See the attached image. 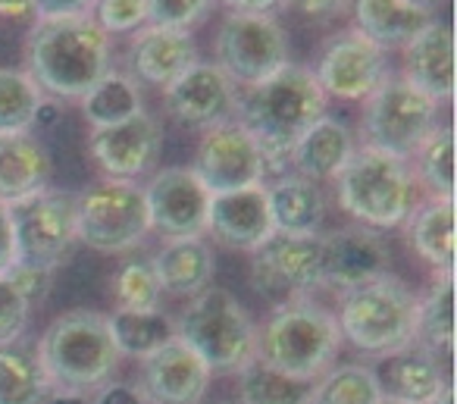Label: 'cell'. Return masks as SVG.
I'll use <instances>...</instances> for the list:
<instances>
[{"instance_id": "1", "label": "cell", "mask_w": 457, "mask_h": 404, "mask_svg": "<svg viewBox=\"0 0 457 404\" xmlns=\"http://www.w3.org/2000/svg\"><path fill=\"white\" fill-rule=\"evenodd\" d=\"M326 101L329 97L317 85L313 70L298 63H286L270 79L238 91L236 120L263 151L267 176L270 173L282 176L301 135L326 116Z\"/></svg>"}, {"instance_id": "2", "label": "cell", "mask_w": 457, "mask_h": 404, "mask_svg": "<svg viewBox=\"0 0 457 404\" xmlns=\"http://www.w3.org/2000/svg\"><path fill=\"white\" fill-rule=\"evenodd\" d=\"M29 76L41 91L79 101L113 70L110 35L91 16L85 20H38L29 35Z\"/></svg>"}, {"instance_id": "3", "label": "cell", "mask_w": 457, "mask_h": 404, "mask_svg": "<svg viewBox=\"0 0 457 404\" xmlns=\"http://www.w3.org/2000/svg\"><path fill=\"white\" fill-rule=\"evenodd\" d=\"M54 395H95L113 379L122 354L110 332L107 314L97 310H66L35 345Z\"/></svg>"}, {"instance_id": "4", "label": "cell", "mask_w": 457, "mask_h": 404, "mask_svg": "<svg viewBox=\"0 0 457 404\" xmlns=\"http://www.w3.org/2000/svg\"><path fill=\"white\" fill-rule=\"evenodd\" d=\"M338 345L342 332L336 314L307 298L276 307L257 329V360L307 383H317L329 370Z\"/></svg>"}, {"instance_id": "5", "label": "cell", "mask_w": 457, "mask_h": 404, "mask_svg": "<svg viewBox=\"0 0 457 404\" xmlns=\"http://www.w3.org/2000/svg\"><path fill=\"white\" fill-rule=\"evenodd\" d=\"M342 210L367 229H398L417 210V179L407 160L392 154L357 147L342 173L336 176Z\"/></svg>"}, {"instance_id": "6", "label": "cell", "mask_w": 457, "mask_h": 404, "mask_svg": "<svg viewBox=\"0 0 457 404\" xmlns=\"http://www.w3.org/2000/svg\"><path fill=\"white\" fill-rule=\"evenodd\" d=\"M176 335L213 373H242L257 358V326L236 295L207 285L191 295L176 323Z\"/></svg>"}, {"instance_id": "7", "label": "cell", "mask_w": 457, "mask_h": 404, "mask_svg": "<svg viewBox=\"0 0 457 404\" xmlns=\"http://www.w3.org/2000/svg\"><path fill=\"white\" fill-rule=\"evenodd\" d=\"M417 301L413 289L398 276H382L354 291H345L338 307V332L363 354L386 358L413 341L417 329Z\"/></svg>"}, {"instance_id": "8", "label": "cell", "mask_w": 457, "mask_h": 404, "mask_svg": "<svg viewBox=\"0 0 457 404\" xmlns=\"http://www.w3.org/2000/svg\"><path fill=\"white\" fill-rule=\"evenodd\" d=\"M438 104L417 91L404 76H388L363 101V147L392 154L411 164L423 141L438 129Z\"/></svg>"}, {"instance_id": "9", "label": "cell", "mask_w": 457, "mask_h": 404, "mask_svg": "<svg viewBox=\"0 0 457 404\" xmlns=\"http://www.w3.org/2000/svg\"><path fill=\"white\" fill-rule=\"evenodd\" d=\"M151 232L145 189L138 182H104L79 195L76 235L85 248L101 254H122L138 248Z\"/></svg>"}, {"instance_id": "10", "label": "cell", "mask_w": 457, "mask_h": 404, "mask_svg": "<svg viewBox=\"0 0 457 404\" xmlns=\"http://www.w3.org/2000/svg\"><path fill=\"white\" fill-rule=\"evenodd\" d=\"M10 207L16 239V260L57 270L76 248V210L79 195L47 185L38 195H29Z\"/></svg>"}, {"instance_id": "11", "label": "cell", "mask_w": 457, "mask_h": 404, "mask_svg": "<svg viewBox=\"0 0 457 404\" xmlns=\"http://www.w3.org/2000/svg\"><path fill=\"white\" fill-rule=\"evenodd\" d=\"M216 66L242 88L288 63V38L270 13H228L216 32Z\"/></svg>"}, {"instance_id": "12", "label": "cell", "mask_w": 457, "mask_h": 404, "mask_svg": "<svg viewBox=\"0 0 457 404\" xmlns=\"http://www.w3.org/2000/svg\"><path fill=\"white\" fill-rule=\"evenodd\" d=\"M251 285L276 307L323 289V235H279L251 260Z\"/></svg>"}, {"instance_id": "13", "label": "cell", "mask_w": 457, "mask_h": 404, "mask_svg": "<svg viewBox=\"0 0 457 404\" xmlns=\"http://www.w3.org/2000/svg\"><path fill=\"white\" fill-rule=\"evenodd\" d=\"M191 170L210 195H228V191L263 185L267 160H263L257 141L248 135V129L238 120H228L201 135L197 160Z\"/></svg>"}, {"instance_id": "14", "label": "cell", "mask_w": 457, "mask_h": 404, "mask_svg": "<svg viewBox=\"0 0 457 404\" xmlns=\"http://www.w3.org/2000/svg\"><path fill=\"white\" fill-rule=\"evenodd\" d=\"M151 229L166 239H201L207 232L210 195L204 182L188 166L160 170L145 189Z\"/></svg>"}, {"instance_id": "15", "label": "cell", "mask_w": 457, "mask_h": 404, "mask_svg": "<svg viewBox=\"0 0 457 404\" xmlns=\"http://www.w3.org/2000/svg\"><path fill=\"white\" fill-rule=\"evenodd\" d=\"M317 85L326 97L338 101H367L376 88L388 79V60L386 51L376 47L361 32H345L326 45L320 54Z\"/></svg>"}, {"instance_id": "16", "label": "cell", "mask_w": 457, "mask_h": 404, "mask_svg": "<svg viewBox=\"0 0 457 404\" xmlns=\"http://www.w3.org/2000/svg\"><path fill=\"white\" fill-rule=\"evenodd\" d=\"M236 101L238 85L216 63H204V60H197L191 70H185L176 82L163 88L166 114L179 126L201 129V132L236 120Z\"/></svg>"}, {"instance_id": "17", "label": "cell", "mask_w": 457, "mask_h": 404, "mask_svg": "<svg viewBox=\"0 0 457 404\" xmlns=\"http://www.w3.org/2000/svg\"><path fill=\"white\" fill-rule=\"evenodd\" d=\"M160 145H163L160 122L145 110L116 126L91 129L88 139L95 164L101 166L104 176L116 179V182H135L138 176L151 173V166L160 157Z\"/></svg>"}, {"instance_id": "18", "label": "cell", "mask_w": 457, "mask_h": 404, "mask_svg": "<svg viewBox=\"0 0 457 404\" xmlns=\"http://www.w3.org/2000/svg\"><path fill=\"white\" fill-rule=\"evenodd\" d=\"M392 251L382 232L367 226H342L323 235V285L336 291H354L388 276Z\"/></svg>"}, {"instance_id": "19", "label": "cell", "mask_w": 457, "mask_h": 404, "mask_svg": "<svg viewBox=\"0 0 457 404\" xmlns=\"http://www.w3.org/2000/svg\"><path fill=\"white\" fill-rule=\"evenodd\" d=\"M213 370L179 335L141 360V389L151 404H201Z\"/></svg>"}, {"instance_id": "20", "label": "cell", "mask_w": 457, "mask_h": 404, "mask_svg": "<svg viewBox=\"0 0 457 404\" xmlns=\"http://www.w3.org/2000/svg\"><path fill=\"white\" fill-rule=\"evenodd\" d=\"M207 232L216 245L236 248V251L254 254L261 245H267L276 235L273 220H270L267 189L254 185V189L228 191V195H213Z\"/></svg>"}, {"instance_id": "21", "label": "cell", "mask_w": 457, "mask_h": 404, "mask_svg": "<svg viewBox=\"0 0 457 404\" xmlns=\"http://www.w3.org/2000/svg\"><path fill=\"white\" fill-rule=\"evenodd\" d=\"M404 79L436 104L454 97V35L448 22L432 20L413 35L404 47Z\"/></svg>"}, {"instance_id": "22", "label": "cell", "mask_w": 457, "mask_h": 404, "mask_svg": "<svg viewBox=\"0 0 457 404\" xmlns=\"http://www.w3.org/2000/svg\"><path fill=\"white\" fill-rule=\"evenodd\" d=\"M129 63H132L135 82L166 88L185 70H191L197 63V45L191 38V32H182V29L145 26L132 38Z\"/></svg>"}, {"instance_id": "23", "label": "cell", "mask_w": 457, "mask_h": 404, "mask_svg": "<svg viewBox=\"0 0 457 404\" xmlns=\"http://www.w3.org/2000/svg\"><path fill=\"white\" fill-rule=\"evenodd\" d=\"M373 373L379 379L382 398H392L401 404H429L448 385L438 354L417 345V341H411L395 354H386L379 370Z\"/></svg>"}, {"instance_id": "24", "label": "cell", "mask_w": 457, "mask_h": 404, "mask_svg": "<svg viewBox=\"0 0 457 404\" xmlns=\"http://www.w3.org/2000/svg\"><path fill=\"white\" fill-rule=\"evenodd\" d=\"M354 151L357 145L351 129L345 122L332 120V116H323V120H317L301 135L288 164L295 166L298 176L311 179V182H332L348 166Z\"/></svg>"}, {"instance_id": "25", "label": "cell", "mask_w": 457, "mask_h": 404, "mask_svg": "<svg viewBox=\"0 0 457 404\" xmlns=\"http://www.w3.org/2000/svg\"><path fill=\"white\" fill-rule=\"evenodd\" d=\"M51 185V154L32 132L0 135V201L16 204Z\"/></svg>"}, {"instance_id": "26", "label": "cell", "mask_w": 457, "mask_h": 404, "mask_svg": "<svg viewBox=\"0 0 457 404\" xmlns=\"http://www.w3.org/2000/svg\"><path fill=\"white\" fill-rule=\"evenodd\" d=\"M267 189L270 220L279 235H320V226L326 220V198L317 182L288 173L279 176Z\"/></svg>"}, {"instance_id": "27", "label": "cell", "mask_w": 457, "mask_h": 404, "mask_svg": "<svg viewBox=\"0 0 457 404\" xmlns=\"http://www.w3.org/2000/svg\"><path fill=\"white\" fill-rule=\"evenodd\" d=\"M354 22L363 38L376 47H401L404 51L420 29L432 22V10L411 0H354Z\"/></svg>"}, {"instance_id": "28", "label": "cell", "mask_w": 457, "mask_h": 404, "mask_svg": "<svg viewBox=\"0 0 457 404\" xmlns=\"http://www.w3.org/2000/svg\"><path fill=\"white\" fill-rule=\"evenodd\" d=\"M151 270L163 295L191 298L210 285L213 251L204 239H166V245L154 254Z\"/></svg>"}, {"instance_id": "29", "label": "cell", "mask_w": 457, "mask_h": 404, "mask_svg": "<svg viewBox=\"0 0 457 404\" xmlns=\"http://www.w3.org/2000/svg\"><path fill=\"white\" fill-rule=\"evenodd\" d=\"M54 389L29 339L0 345V404H47Z\"/></svg>"}, {"instance_id": "30", "label": "cell", "mask_w": 457, "mask_h": 404, "mask_svg": "<svg viewBox=\"0 0 457 404\" xmlns=\"http://www.w3.org/2000/svg\"><path fill=\"white\" fill-rule=\"evenodd\" d=\"M407 235L420 257L438 273H454V201L432 198L407 220Z\"/></svg>"}, {"instance_id": "31", "label": "cell", "mask_w": 457, "mask_h": 404, "mask_svg": "<svg viewBox=\"0 0 457 404\" xmlns=\"http://www.w3.org/2000/svg\"><path fill=\"white\" fill-rule=\"evenodd\" d=\"M413 341L436 354H451L454 348V273H438L426 298L417 301Z\"/></svg>"}, {"instance_id": "32", "label": "cell", "mask_w": 457, "mask_h": 404, "mask_svg": "<svg viewBox=\"0 0 457 404\" xmlns=\"http://www.w3.org/2000/svg\"><path fill=\"white\" fill-rule=\"evenodd\" d=\"M82 114L91 122V129L116 126L141 114V91L138 82L126 72L110 70L101 82H95L82 97Z\"/></svg>"}, {"instance_id": "33", "label": "cell", "mask_w": 457, "mask_h": 404, "mask_svg": "<svg viewBox=\"0 0 457 404\" xmlns=\"http://www.w3.org/2000/svg\"><path fill=\"white\" fill-rule=\"evenodd\" d=\"M238 404H311L313 383L286 376L254 358L238 373Z\"/></svg>"}, {"instance_id": "34", "label": "cell", "mask_w": 457, "mask_h": 404, "mask_svg": "<svg viewBox=\"0 0 457 404\" xmlns=\"http://www.w3.org/2000/svg\"><path fill=\"white\" fill-rule=\"evenodd\" d=\"M45 107V91L29 72L0 70V135L29 132Z\"/></svg>"}, {"instance_id": "35", "label": "cell", "mask_w": 457, "mask_h": 404, "mask_svg": "<svg viewBox=\"0 0 457 404\" xmlns=\"http://www.w3.org/2000/svg\"><path fill=\"white\" fill-rule=\"evenodd\" d=\"M107 320L116 348H120V354H129V358L145 360L154 348H160L166 339L176 335V323L166 320L160 310H147V314H138V310H113Z\"/></svg>"}, {"instance_id": "36", "label": "cell", "mask_w": 457, "mask_h": 404, "mask_svg": "<svg viewBox=\"0 0 457 404\" xmlns=\"http://www.w3.org/2000/svg\"><path fill=\"white\" fill-rule=\"evenodd\" d=\"M382 389L373 366L367 364H342L329 366L313 383L311 404H379Z\"/></svg>"}, {"instance_id": "37", "label": "cell", "mask_w": 457, "mask_h": 404, "mask_svg": "<svg viewBox=\"0 0 457 404\" xmlns=\"http://www.w3.org/2000/svg\"><path fill=\"white\" fill-rule=\"evenodd\" d=\"M413 179L423 182L432 198L454 201V132L451 126H438L413 154Z\"/></svg>"}, {"instance_id": "38", "label": "cell", "mask_w": 457, "mask_h": 404, "mask_svg": "<svg viewBox=\"0 0 457 404\" xmlns=\"http://www.w3.org/2000/svg\"><path fill=\"white\" fill-rule=\"evenodd\" d=\"M113 298H116V310H160V289L157 276L151 270V260H129L120 266V273L113 276Z\"/></svg>"}, {"instance_id": "39", "label": "cell", "mask_w": 457, "mask_h": 404, "mask_svg": "<svg viewBox=\"0 0 457 404\" xmlns=\"http://www.w3.org/2000/svg\"><path fill=\"white\" fill-rule=\"evenodd\" d=\"M216 0H147V26L182 29L188 32L213 10Z\"/></svg>"}, {"instance_id": "40", "label": "cell", "mask_w": 457, "mask_h": 404, "mask_svg": "<svg viewBox=\"0 0 457 404\" xmlns=\"http://www.w3.org/2000/svg\"><path fill=\"white\" fill-rule=\"evenodd\" d=\"M91 20L104 32H138L147 26V0H97Z\"/></svg>"}, {"instance_id": "41", "label": "cell", "mask_w": 457, "mask_h": 404, "mask_svg": "<svg viewBox=\"0 0 457 404\" xmlns=\"http://www.w3.org/2000/svg\"><path fill=\"white\" fill-rule=\"evenodd\" d=\"M29 310L32 307L26 304V298H22L20 291L13 289V282L0 273V345L20 339L29 323Z\"/></svg>"}, {"instance_id": "42", "label": "cell", "mask_w": 457, "mask_h": 404, "mask_svg": "<svg viewBox=\"0 0 457 404\" xmlns=\"http://www.w3.org/2000/svg\"><path fill=\"white\" fill-rule=\"evenodd\" d=\"M4 276H7L10 282H13V289L20 291L22 298H26L29 307H35V304L45 301L47 291H51V285H54V270L26 264V260H16V264L10 266Z\"/></svg>"}, {"instance_id": "43", "label": "cell", "mask_w": 457, "mask_h": 404, "mask_svg": "<svg viewBox=\"0 0 457 404\" xmlns=\"http://www.w3.org/2000/svg\"><path fill=\"white\" fill-rule=\"evenodd\" d=\"M38 20H85L95 13L97 0H32Z\"/></svg>"}, {"instance_id": "44", "label": "cell", "mask_w": 457, "mask_h": 404, "mask_svg": "<svg viewBox=\"0 0 457 404\" xmlns=\"http://www.w3.org/2000/svg\"><path fill=\"white\" fill-rule=\"evenodd\" d=\"M91 404H151V398L145 395L141 385L116 383V379H110L107 385H101V389L95 391Z\"/></svg>"}, {"instance_id": "45", "label": "cell", "mask_w": 457, "mask_h": 404, "mask_svg": "<svg viewBox=\"0 0 457 404\" xmlns=\"http://www.w3.org/2000/svg\"><path fill=\"white\" fill-rule=\"evenodd\" d=\"M16 264V239H13V220L10 207L0 201V273H7Z\"/></svg>"}, {"instance_id": "46", "label": "cell", "mask_w": 457, "mask_h": 404, "mask_svg": "<svg viewBox=\"0 0 457 404\" xmlns=\"http://www.w3.org/2000/svg\"><path fill=\"white\" fill-rule=\"evenodd\" d=\"M282 4L298 10V13H304V16H313V20H323V16L342 13L351 0H282Z\"/></svg>"}, {"instance_id": "47", "label": "cell", "mask_w": 457, "mask_h": 404, "mask_svg": "<svg viewBox=\"0 0 457 404\" xmlns=\"http://www.w3.org/2000/svg\"><path fill=\"white\" fill-rule=\"evenodd\" d=\"M222 4L232 7V13H270L282 0H222Z\"/></svg>"}, {"instance_id": "48", "label": "cell", "mask_w": 457, "mask_h": 404, "mask_svg": "<svg viewBox=\"0 0 457 404\" xmlns=\"http://www.w3.org/2000/svg\"><path fill=\"white\" fill-rule=\"evenodd\" d=\"M35 4L32 0H0V16H13V20H22V16H32Z\"/></svg>"}, {"instance_id": "49", "label": "cell", "mask_w": 457, "mask_h": 404, "mask_svg": "<svg viewBox=\"0 0 457 404\" xmlns=\"http://www.w3.org/2000/svg\"><path fill=\"white\" fill-rule=\"evenodd\" d=\"M429 404H454V389H451V383L445 385V389L436 395V401H429Z\"/></svg>"}, {"instance_id": "50", "label": "cell", "mask_w": 457, "mask_h": 404, "mask_svg": "<svg viewBox=\"0 0 457 404\" xmlns=\"http://www.w3.org/2000/svg\"><path fill=\"white\" fill-rule=\"evenodd\" d=\"M47 404H85L82 398H70V395H54Z\"/></svg>"}, {"instance_id": "51", "label": "cell", "mask_w": 457, "mask_h": 404, "mask_svg": "<svg viewBox=\"0 0 457 404\" xmlns=\"http://www.w3.org/2000/svg\"><path fill=\"white\" fill-rule=\"evenodd\" d=\"M411 4H420V7H429V4H436V0H411Z\"/></svg>"}, {"instance_id": "52", "label": "cell", "mask_w": 457, "mask_h": 404, "mask_svg": "<svg viewBox=\"0 0 457 404\" xmlns=\"http://www.w3.org/2000/svg\"><path fill=\"white\" fill-rule=\"evenodd\" d=\"M379 404H401V401H392V398H382Z\"/></svg>"}, {"instance_id": "53", "label": "cell", "mask_w": 457, "mask_h": 404, "mask_svg": "<svg viewBox=\"0 0 457 404\" xmlns=\"http://www.w3.org/2000/svg\"><path fill=\"white\" fill-rule=\"evenodd\" d=\"M216 404H238V401H216Z\"/></svg>"}]
</instances>
